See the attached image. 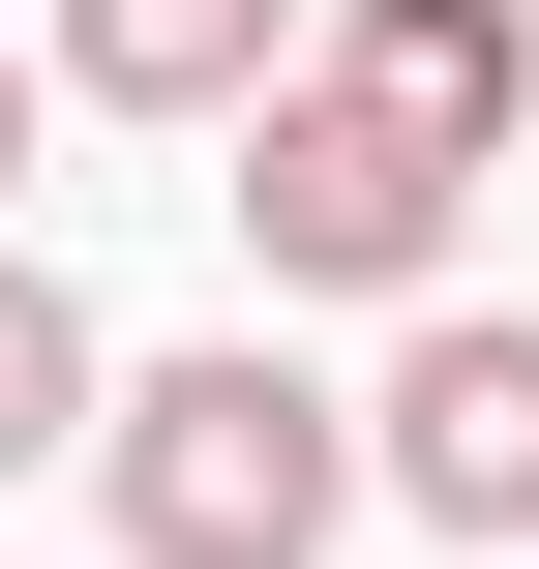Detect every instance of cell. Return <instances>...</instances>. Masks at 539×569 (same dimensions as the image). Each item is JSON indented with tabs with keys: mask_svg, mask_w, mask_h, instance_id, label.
I'll return each instance as SVG.
<instances>
[{
	"mask_svg": "<svg viewBox=\"0 0 539 569\" xmlns=\"http://www.w3.org/2000/svg\"><path fill=\"white\" fill-rule=\"evenodd\" d=\"M90 480H120V569H330L360 540V390H300L270 330H210V360L90 390Z\"/></svg>",
	"mask_w": 539,
	"mask_h": 569,
	"instance_id": "1",
	"label": "cell"
},
{
	"mask_svg": "<svg viewBox=\"0 0 539 569\" xmlns=\"http://www.w3.org/2000/svg\"><path fill=\"white\" fill-rule=\"evenodd\" d=\"M450 210H480V180H450L420 120H360L330 60L240 90V270H270V300H450Z\"/></svg>",
	"mask_w": 539,
	"mask_h": 569,
	"instance_id": "2",
	"label": "cell"
},
{
	"mask_svg": "<svg viewBox=\"0 0 539 569\" xmlns=\"http://www.w3.org/2000/svg\"><path fill=\"white\" fill-rule=\"evenodd\" d=\"M360 510L420 540H539V300H420L360 390Z\"/></svg>",
	"mask_w": 539,
	"mask_h": 569,
	"instance_id": "3",
	"label": "cell"
},
{
	"mask_svg": "<svg viewBox=\"0 0 539 569\" xmlns=\"http://www.w3.org/2000/svg\"><path fill=\"white\" fill-rule=\"evenodd\" d=\"M300 60H330L360 120H420L450 180H480V150L539 120V0H300Z\"/></svg>",
	"mask_w": 539,
	"mask_h": 569,
	"instance_id": "4",
	"label": "cell"
},
{
	"mask_svg": "<svg viewBox=\"0 0 539 569\" xmlns=\"http://www.w3.org/2000/svg\"><path fill=\"white\" fill-rule=\"evenodd\" d=\"M30 60H60L90 120H240V90L300 60V0H30Z\"/></svg>",
	"mask_w": 539,
	"mask_h": 569,
	"instance_id": "5",
	"label": "cell"
},
{
	"mask_svg": "<svg viewBox=\"0 0 539 569\" xmlns=\"http://www.w3.org/2000/svg\"><path fill=\"white\" fill-rule=\"evenodd\" d=\"M90 390H120V330H90V300H60L30 240H0V510H30L60 450H90Z\"/></svg>",
	"mask_w": 539,
	"mask_h": 569,
	"instance_id": "6",
	"label": "cell"
},
{
	"mask_svg": "<svg viewBox=\"0 0 539 569\" xmlns=\"http://www.w3.org/2000/svg\"><path fill=\"white\" fill-rule=\"evenodd\" d=\"M0 180H30V30H0Z\"/></svg>",
	"mask_w": 539,
	"mask_h": 569,
	"instance_id": "7",
	"label": "cell"
},
{
	"mask_svg": "<svg viewBox=\"0 0 539 569\" xmlns=\"http://www.w3.org/2000/svg\"><path fill=\"white\" fill-rule=\"evenodd\" d=\"M0 30H30V0H0Z\"/></svg>",
	"mask_w": 539,
	"mask_h": 569,
	"instance_id": "8",
	"label": "cell"
}]
</instances>
